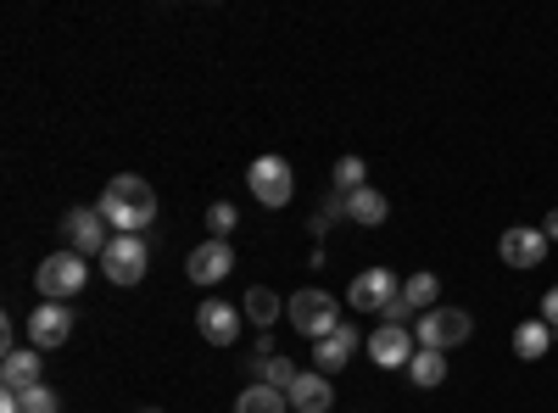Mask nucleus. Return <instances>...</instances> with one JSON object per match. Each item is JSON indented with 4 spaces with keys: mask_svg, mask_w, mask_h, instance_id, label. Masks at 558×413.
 <instances>
[{
    "mask_svg": "<svg viewBox=\"0 0 558 413\" xmlns=\"http://www.w3.org/2000/svg\"><path fill=\"white\" fill-rule=\"evenodd\" d=\"M196 330H202V341H213V347H235V336H241V307H229V302H202L196 307Z\"/></svg>",
    "mask_w": 558,
    "mask_h": 413,
    "instance_id": "11",
    "label": "nucleus"
},
{
    "mask_svg": "<svg viewBox=\"0 0 558 413\" xmlns=\"http://www.w3.org/2000/svg\"><path fill=\"white\" fill-rule=\"evenodd\" d=\"M470 336H475V318L463 313V307H430V313H418V318H413V341H418V347H430V352L463 347Z\"/></svg>",
    "mask_w": 558,
    "mask_h": 413,
    "instance_id": "3",
    "label": "nucleus"
},
{
    "mask_svg": "<svg viewBox=\"0 0 558 413\" xmlns=\"http://www.w3.org/2000/svg\"><path fill=\"white\" fill-rule=\"evenodd\" d=\"M547 347H553V330L542 325V318H525V325L514 330V352H520L525 363H536V357H547Z\"/></svg>",
    "mask_w": 558,
    "mask_h": 413,
    "instance_id": "21",
    "label": "nucleus"
},
{
    "mask_svg": "<svg viewBox=\"0 0 558 413\" xmlns=\"http://www.w3.org/2000/svg\"><path fill=\"white\" fill-rule=\"evenodd\" d=\"M68 336H73V313H68V302H39V307L28 313V347L57 352Z\"/></svg>",
    "mask_w": 558,
    "mask_h": 413,
    "instance_id": "9",
    "label": "nucleus"
},
{
    "mask_svg": "<svg viewBox=\"0 0 558 413\" xmlns=\"http://www.w3.org/2000/svg\"><path fill=\"white\" fill-rule=\"evenodd\" d=\"M352 352H357V330L341 325V330H330L324 341H313V369H318V375H341Z\"/></svg>",
    "mask_w": 558,
    "mask_h": 413,
    "instance_id": "14",
    "label": "nucleus"
},
{
    "mask_svg": "<svg viewBox=\"0 0 558 413\" xmlns=\"http://www.w3.org/2000/svg\"><path fill=\"white\" fill-rule=\"evenodd\" d=\"M286 313H291L296 336H307V341H324L330 330L347 325V318H341V302H336L330 291H296V296L286 302Z\"/></svg>",
    "mask_w": 558,
    "mask_h": 413,
    "instance_id": "2",
    "label": "nucleus"
},
{
    "mask_svg": "<svg viewBox=\"0 0 558 413\" xmlns=\"http://www.w3.org/2000/svg\"><path fill=\"white\" fill-rule=\"evenodd\" d=\"M146 413H157V408H146Z\"/></svg>",
    "mask_w": 558,
    "mask_h": 413,
    "instance_id": "29",
    "label": "nucleus"
},
{
    "mask_svg": "<svg viewBox=\"0 0 558 413\" xmlns=\"http://www.w3.org/2000/svg\"><path fill=\"white\" fill-rule=\"evenodd\" d=\"M241 223V212H235V202H213L207 207V229H213V241H229V229Z\"/></svg>",
    "mask_w": 558,
    "mask_h": 413,
    "instance_id": "24",
    "label": "nucleus"
},
{
    "mask_svg": "<svg viewBox=\"0 0 558 413\" xmlns=\"http://www.w3.org/2000/svg\"><path fill=\"white\" fill-rule=\"evenodd\" d=\"M62 235H68V252H78V257H89V252H107L112 246V223L96 212V207H73L68 218H62Z\"/></svg>",
    "mask_w": 558,
    "mask_h": 413,
    "instance_id": "7",
    "label": "nucleus"
},
{
    "mask_svg": "<svg viewBox=\"0 0 558 413\" xmlns=\"http://www.w3.org/2000/svg\"><path fill=\"white\" fill-rule=\"evenodd\" d=\"M146 263H151V252L140 235H112V246L101 252V268H107L112 286H140L146 280Z\"/></svg>",
    "mask_w": 558,
    "mask_h": 413,
    "instance_id": "6",
    "label": "nucleus"
},
{
    "mask_svg": "<svg viewBox=\"0 0 558 413\" xmlns=\"http://www.w3.org/2000/svg\"><path fill=\"white\" fill-rule=\"evenodd\" d=\"M296 375H302V369H296L291 357H263V375H257V380H263V386H274V391H291V386H296Z\"/></svg>",
    "mask_w": 558,
    "mask_h": 413,
    "instance_id": "23",
    "label": "nucleus"
},
{
    "mask_svg": "<svg viewBox=\"0 0 558 413\" xmlns=\"http://www.w3.org/2000/svg\"><path fill=\"white\" fill-rule=\"evenodd\" d=\"M542 325H547V330H558V286L542 296Z\"/></svg>",
    "mask_w": 558,
    "mask_h": 413,
    "instance_id": "27",
    "label": "nucleus"
},
{
    "mask_svg": "<svg viewBox=\"0 0 558 413\" xmlns=\"http://www.w3.org/2000/svg\"><path fill=\"white\" fill-rule=\"evenodd\" d=\"M84 280H89V268H84L78 252H51V257L34 268V286H39L45 302H68V296H78Z\"/></svg>",
    "mask_w": 558,
    "mask_h": 413,
    "instance_id": "4",
    "label": "nucleus"
},
{
    "mask_svg": "<svg viewBox=\"0 0 558 413\" xmlns=\"http://www.w3.org/2000/svg\"><path fill=\"white\" fill-rule=\"evenodd\" d=\"M279 307H286V302H279L268 286H252V291H246V318H252L257 330H268V325H274V318H279Z\"/></svg>",
    "mask_w": 558,
    "mask_h": 413,
    "instance_id": "22",
    "label": "nucleus"
},
{
    "mask_svg": "<svg viewBox=\"0 0 558 413\" xmlns=\"http://www.w3.org/2000/svg\"><path fill=\"white\" fill-rule=\"evenodd\" d=\"M347 296H352L357 313H391L397 296H402V286H397V274H391V268H363Z\"/></svg>",
    "mask_w": 558,
    "mask_h": 413,
    "instance_id": "8",
    "label": "nucleus"
},
{
    "mask_svg": "<svg viewBox=\"0 0 558 413\" xmlns=\"http://www.w3.org/2000/svg\"><path fill=\"white\" fill-rule=\"evenodd\" d=\"M542 235H547V241H558V207H553V212L542 218Z\"/></svg>",
    "mask_w": 558,
    "mask_h": 413,
    "instance_id": "28",
    "label": "nucleus"
},
{
    "mask_svg": "<svg viewBox=\"0 0 558 413\" xmlns=\"http://www.w3.org/2000/svg\"><path fill=\"white\" fill-rule=\"evenodd\" d=\"M368 357L380 363V369H408L413 363V330L408 325H380L368 336Z\"/></svg>",
    "mask_w": 558,
    "mask_h": 413,
    "instance_id": "12",
    "label": "nucleus"
},
{
    "mask_svg": "<svg viewBox=\"0 0 558 413\" xmlns=\"http://www.w3.org/2000/svg\"><path fill=\"white\" fill-rule=\"evenodd\" d=\"M386 212H391V202H386L375 185H363V191H352V196H347V218H352V223H363V229L386 223Z\"/></svg>",
    "mask_w": 558,
    "mask_h": 413,
    "instance_id": "17",
    "label": "nucleus"
},
{
    "mask_svg": "<svg viewBox=\"0 0 558 413\" xmlns=\"http://www.w3.org/2000/svg\"><path fill=\"white\" fill-rule=\"evenodd\" d=\"M246 185H252V196H257L263 207H291V196H296V173H291L286 157H257V162L246 168Z\"/></svg>",
    "mask_w": 558,
    "mask_h": 413,
    "instance_id": "5",
    "label": "nucleus"
},
{
    "mask_svg": "<svg viewBox=\"0 0 558 413\" xmlns=\"http://www.w3.org/2000/svg\"><path fill=\"white\" fill-rule=\"evenodd\" d=\"M286 408H291V397L274 391V386H263V380H252V386L241 391V402H235V413H286Z\"/></svg>",
    "mask_w": 558,
    "mask_h": 413,
    "instance_id": "20",
    "label": "nucleus"
},
{
    "mask_svg": "<svg viewBox=\"0 0 558 413\" xmlns=\"http://www.w3.org/2000/svg\"><path fill=\"white\" fill-rule=\"evenodd\" d=\"M17 402H23V413H62V397H57L51 386H34V391H17Z\"/></svg>",
    "mask_w": 558,
    "mask_h": 413,
    "instance_id": "26",
    "label": "nucleus"
},
{
    "mask_svg": "<svg viewBox=\"0 0 558 413\" xmlns=\"http://www.w3.org/2000/svg\"><path fill=\"white\" fill-rule=\"evenodd\" d=\"M363 173H368V168H363V157H341V162H336V191H341V196L363 191Z\"/></svg>",
    "mask_w": 558,
    "mask_h": 413,
    "instance_id": "25",
    "label": "nucleus"
},
{
    "mask_svg": "<svg viewBox=\"0 0 558 413\" xmlns=\"http://www.w3.org/2000/svg\"><path fill=\"white\" fill-rule=\"evenodd\" d=\"M291 397V408L296 413H330V402H336V391H330V375H296V386L286 391Z\"/></svg>",
    "mask_w": 558,
    "mask_h": 413,
    "instance_id": "16",
    "label": "nucleus"
},
{
    "mask_svg": "<svg viewBox=\"0 0 558 413\" xmlns=\"http://www.w3.org/2000/svg\"><path fill=\"white\" fill-rule=\"evenodd\" d=\"M184 274H191L196 286H218V280H229V274H235V252H229V241H207V246L191 252Z\"/></svg>",
    "mask_w": 558,
    "mask_h": 413,
    "instance_id": "13",
    "label": "nucleus"
},
{
    "mask_svg": "<svg viewBox=\"0 0 558 413\" xmlns=\"http://www.w3.org/2000/svg\"><path fill=\"white\" fill-rule=\"evenodd\" d=\"M96 212L112 223V235H140V229L157 218V191H151L140 173H118L112 185L101 191Z\"/></svg>",
    "mask_w": 558,
    "mask_h": 413,
    "instance_id": "1",
    "label": "nucleus"
},
{
    "mask_svg": "<svg viewBox=\"0 0 558 413\" xmlns=\"http://www.w3.org/2000/svg\"><path fill=\"white\" fill-rule=\"evenodd\" d=\"M547 235L542 229H531V223H514V229H502V241H497V257L508 263V268H542V257H547Z\"/></svg>",
    "mask_w": 558,
    "mask_h": 413,
    "instance_id": "10",
    "label": "nucleus"
},
{
    "mask_svg": "<svg viewBox=\"0 0 558 413\" xmlns=\"http://www.w3.org/2000/svg\"><path fill=\"white\" fill-rule=\"evenodd\" d=\"M436 296H441V280H436L430 268H418V274H408V280H402V302H408L413 313H430Z\"/></svg>",
    "mask_w": 558,
    "mask_h": 413,
    "instance_id": "19",
    "label": "nucleus"
},
{
    "mask_svg": "<svg viewBox=\"0 0 558 413\" xmlns=\"http://www.w3.org/2000/svg\"><path fill=\"white\" fill-rule=\"evenodd\" d=\"M408 380H413L418 391H436V386L447 380V357H441V352H430V347H418V352H413V363H408Z\"/></svg>",
    "mask_w": 558,
    "mask_h": 413,
    "instance_id": "18",
    "label": "nucleus"
},
{
    "mask_svg": "<svg viewBox=\"0 0 558 413\" xmlns=\"http://www.w3.org/2000/svg\"><path fill=\"white\" fill-rule=\"evenodd\" d=\"M34 352H39V347H12L7 357H0V386H7V391H34V386H45Z\"/></svg>",
    "mask_w": 558,
    "mask_h": 413,
    "instance_id": "15",
    "label": "nucleus"
}]
</instances>
